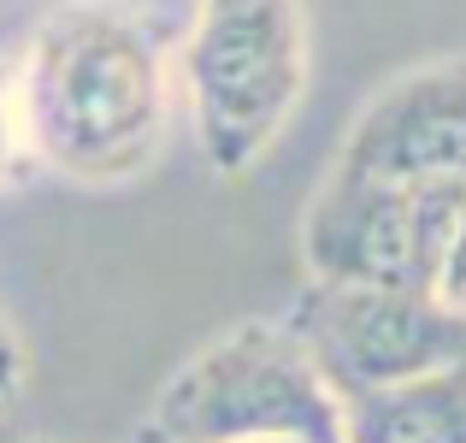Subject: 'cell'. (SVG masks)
<instances>
[{"mask_svg": "<svg viewBox=\"0 0 466 443\" xmlns=\"http://www.w3.org/2000/svg\"><path fill=\"white\" fill-rule=\"evenodd\" d=\"M18 390H24V349H18V337H12V325L0 319V408H6Z\"/></svg>", "mask_w": 466, "mask_h": 443, "instance_id": "cell-10", "label": "cell"}, {"mask_svg": "<svg viewBox=\"0 0 466 443\" xmlns=\"http://www.w3.org/2000/svg\"><path fill=\"white\" fill-rule=\"evenodd\" d=\"M142 426L166 443H342V402L284 319H248L195 349Z\"/></svg>", "mask_w": 466, "mask_h": 443, "instance_id": "cell-3", "label": "cell"}, {"mask_svg": "<svg viewBox=\"0 0 466 443\" xmlns=\"http://www.w3.org/2000/svg\"><path fill=\"white\" fill-rule=\"evenodd\" d=\"M466 183H378L354 171H325L301 219L308 284L354 290H431L437 242L449 231Z\"/></svg>", "mask_w": 466, "mask_h": 443, "instance_id": "cell-5", "label": "cell"}, {"mask_svg": "<svg viewBox=\"0 0 466 443\" xmlns=\"http://www.w3.org/2000/svg\"><path fill=\"white\" fill-rule=\"evenodd\" d=\"M337 171L378 183H466V59L408 66L354 113Z\"/></svg>", "mask_w": 466, "mask_h": 443, "instance_id": "cell-6", "label": "cell"}, {"mask_svg": "<svg viewBox=\"0 0 466 443\" xmlns=\"http://www.w3.org/2000/svg\"><path fill=\"white\" fill-rule=\"evenodd\" d=\"M342 443H466V361L349 402Z\"/></svg>", "mask_w": 466, "mask_h": 443, "instance_id": "cell-7", "label": "cell"}, {"mask_svg": "<svg viewBox=\"0 0 466 443\" xmlns=\"http://www.w3.org/2000/svg\"><path fill=\"white\" fill-rule=\"evenodd\" d=\"M35 171L83 190L130 183L177 113V18L154 0H59L18 54Z\"/></svg>", "mask_w": 466, "mask_h": 443, "instance_id": "cell-1", "label": "cell"}, {"mask_svg": "<svg viewBox=\"0 0 466 443\" xmlns=\"http://www.w3.org/2000/svg\"><path fill=\"white\" fill-rule=\"evenodd\" d=\"M30 443H42V438H30Z\"/></svg>", "mask_w": 466, "mask_h": 443, "instance_id": "cell-12", "label": "cell"}, {"mask_svg": "<svg viewBox=\"0 0 466 443\" xmlns=\"http://www.w3.org/2000/svg\"><path fill=\"white\" fill-rule=\"evenodd\" d=\"M301 0H195L177 30V101L218 178H242L308 95Z\"/></svg>", "mask_w": 466, "mask_h": 443, "instance_id": "cell-2", "label": "cell"}, {"mask_svg": "<svg viewBox=\"0 0 466 443\" xmlns=\"http://www.w3.org/2000/svg\"><path fill=\"white\" fill-rule=\"evenodd\" d=\"M431 295L437 307H449V314L466 319V190L455 201V213H449V231L443 242H437V266H431Z\"/></svg>", "mask_w": 466, "mask_h": 443, "instance_id": "cell-9", "label": "cell"}, {"mask_svg": "<svg viewBox=\"0 0 466 443\" xmlns=\"http://www.w3.org/2000/svg\"><path fill=\"white\" fill-rule=\"evenodd\" d=\"M35 178V154L24 137V107H18V59L0 54V190H18Z\"/></svg>", "mask_w": 466, "mask_h": 443, "instance_id": "cell-8", "label": "cell"}, {"mask_svg": "<svg viewBox=\"0 0 466 443\" xmlns=\"http://www.w3.org/2000/svg\"><path fill=\"white\" fill-rule=\"evenodd\" d=\"M130 443H166V438H154L148 426H137V438H130Z\"/></svg>", "mask_w": 466, "mask_h": 443, "instance_id": "cell-11", "label": "cell"}, {"mask_svg": "<svg viewBox=\"0 0 466 443\" xmlns=\"http://www.w3.org/2000/svg\"><path fill=\"white\" fill-rule=\"evenodd\" d=\"M284 325L342 408L466 361V319L420 290L301 284Z\"/></svg>", "mask_w": 466, "mask_h": 443, "instance_id": "cell-4", "label": "cell"}]
</instances>
